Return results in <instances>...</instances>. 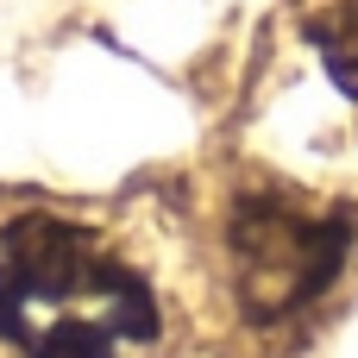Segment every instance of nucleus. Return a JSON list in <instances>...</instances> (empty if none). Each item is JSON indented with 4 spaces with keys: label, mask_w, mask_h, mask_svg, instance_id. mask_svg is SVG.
Segmentation results:
<instances>
[{
    "label": "nucleus",
    "mask_w": 358,
    "mask_h": 358,
    "mask_svg": "<svg viewBox=\"0 0 358 358\" xmlns=\"http://www.w3.org/2000/svg\"><path fill=\"white\" fill-rule=\"evenodd\" d=\"M0 340L19 358H126L157 340V296L101 233L25 214L0 233Z\"/></svg>",
    "instance_id": "1"
},
{
    "label": "nucleus",
    "mask_w": 358,
    "mask_h": 358,
    "mask_svg": "<svg viewBox=\"0 0 358 358\" xmlns=\"http://www.w3.org/2000/svg\"><path fill=\"white\" fill-rule=\"evenodd\" d=\"M352 252V220L283 189H252L227 220V264L239 315L271 327L334 289Z\"/></svg>",
    "instance_id": "2"
},
{
    "label": "nucleus",
    "mask_w": 358,
    "mask_h": 358,
    "mask_svg": "<svg viewBox=\"0 0 358 358\" xmlns=\"http://www.w3.org/2000/svg\"><path fill=\"white\" fill-rule=\"evenodd\" d=\"M315 44H321L334 82L358 101V6H340L334 19H321V25H315Z\"/></svg>",
    "instance_id": "3"
}]
</instances>
